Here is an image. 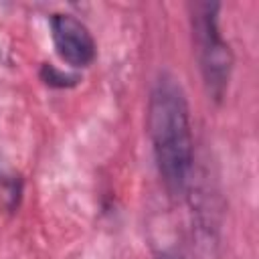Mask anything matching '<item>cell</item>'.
Masks as SVG:
<instances>
[{
	"instance_id": "obj_1",
	"label": "cell",
	"mask_w": 259,
	"mask_h": 259,
	"mask_svg": "<svg viewBox=\"0 0 259 259\" xmlns=\"http://www.w3.org/2000/svg\"><path fill=\"white\" fill-rule=\"evenodd\" d=\"M146 127L166 192L182 196L194 168V136L186 91L168 71H162L150 87Z\"/></svg>"
},
{
	"instance_id": "obj_2",
	"label": "cell",
	"mask_w": 259,
	"mask_h": 259,
	"mask_svg": "<svg viewBox=\"0 0 259 259\" xmlns=\"http://www.w3.org/2000/svg\"><path fill=\"white\" fill-rule=\"evenodd\" d=\"M188 20L204 91L214 103H223L229 93L235 57L221 28V4L210 0L190 2Z\"/></svg>"
},
{
	"instance_id": "obj_3",
	"label": "cell",
	"mask_w": 259,
	"mask_h": 259,
	"mask_svg": "<svg viewBox=\"0 0 259 259\" xmlns=\"http://www.w3.org/2000/svg\"><path fill=\"white\" fill-rule=\"evenodd\" d=\"M51 40L59 59L71 69H87L97 59V42L83 20L69 12L49 16Z\"/></svg>"
},
{
	"instance_id": "obj_4",
	"label": "cell",
	"mask_w": 259,
	"mask_h": 259,
	"mask_svg": "<svg viewBox=\"0 0 259 259\" xmlns=\"http://www.w3.org/2000/svg\"><path fill=\"white\" fill-rule=\"evenodd\" d=\"M24 194V178L0 156V210L16 212Z\"/></svg>"
},
{
	"instance_id": "obj_5",
	"label": "cell",
	"mask_w": 259,
	"mask_h": 259,
	"mask_svg": "<svg viewBox=\"0 0 259 259\" xmlns=\"http://www.w3.org/2000/svg\"><path fill=\"white\" fill-rule=\"evenodd\" d=\"M38 79L51 87V89H73L81 83V75L79 73H71L65 71L53 63H42L38 69Z\"/></svg>"
},
{
	"instance_id": "obj_6",
	"label": "cell",
	"mask_w": 259,
	"mask_h": 259,
	"mask_svg": "<svg viewBox=\"0 0 259 259\" xmlns=\"http://www.w3.org/2000/svg\"><path fill=\"white\" fill-rule=\"evenodd\" d=\"M158 259H182V255H178L176 251H164L158 255Z\"/></svg>"
}]
</instances>
